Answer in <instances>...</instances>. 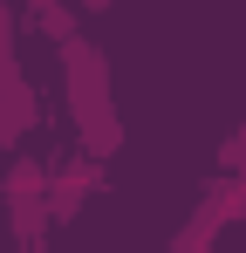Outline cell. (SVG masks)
Here are the masks:
<instances>
[{"mask_svg": "<svg viewBox=\"0 0 246 253\" xmlns=\"http://www.w3.org/2000/svg\"><path fill=\"white\" fill-rule=\"evenodd\" d=\"M62 48V96H69V124H76V144L89 158H117L123 151V117H117V83H110V62L89 35H69Z\"/></svg>", "mask_w": 246, "mask_h": 253, "instance_id": "cell-1", "label": "cell"}, {"mask_svg": "<svg viewBox=\"0 0 246 253\" xmlns=\"http://www.w3.org/2000/svg\"><path fill=\"white\" fill-rule=\"evenodd\" d=\"M0 110L21 130H35V89L21 76V55H14V14H7V0H0Z\"/></svg>", "mask_w": 246, "mask_h": 253, "instance_id": "cell-3", "label": "cell"}, {"mask_svg": "<svg viewBox=\"0 0 246 253\" xmlns=\"http://www.w3.org/2000/svg\"><path fill=\"white\" fill-rule=\"evenodd\" d=\"M41 192H48V165H41V158H14L7 178H0V199H7V206H28ZM41 206H48V199H41Z\"/></svg>", "mask_w": 246, "mask_h": 253, "instance_id": "cell-4", "label": "cell"}, {"mask_svg": "<svg viewBox=\"0 0 246 253\" xmlns=\"http://www.w3.org/2000/svg\"><path fill=\"white\" fill-rule=\"evenodd\" d=\"M219 233H226V219L199 199V212H192V219L171 233V253H205V247H219Z\"/></svg>", "mask_w": 246, "mask_h": 253, "instance_id": "cell-5", "label": "cell"}, {"mask_svg": "<svg viewBox=\"0 0 246 253\" xmlns=\"http://www.w3.org/2000/svg\"><path fill=\"white\" fill-rule=\"evenodd\" d=\"M76 7H82V14H96V7H117V0H76Z\"/></svg>", "mask_w": 246, "mask_h": 253, "instance_id": "cell-10", "label": "cell"}, {"mask_svg": "<svg viewBox=\"0 0 246 253\" xmlns=\"http://www.w3.org/2000/svg\"><path fill=\"white\" fill-rule=\"evenodd\" d=\"M41 7H55V0H28V14H41Z\"/></svg>", "mask_w": 246, "mask_h": 253, "instance_id": "cell-11", "label": "cell"}, {"mask_svg": "<svg viewBox=\"0 0 246 253\" xmlns=\"http://www.w3.org/2000/svg\"><path fill=\"white\" fill-rule=\"evenodd\" d=\"M28 21H35V28L48 35V42H69V35H76V7H69V0H55V7H41V14H28Z\"/></svg>", "mask_w": 246, "mask_h": 253, "instance_id": "cell-7", "label": "cell"}, {"mask_svg": "<svg viewBox=\"0 0 246 253\" xmlns=\"http://www.w3.org/2000/svg\"><path fill=\"white\" fill-rule=\"evenodd\" d=\"M7 144H21V124H14V117L0 110V151H7Z\"/></svg>", "mask_w": 246, "mask_h": 253, "instance_id": "cell-9", "label": "cell"}, {"mask_svg": "<svg viewBox=\"0 0 246 253\" xmlns=\"http://www.w3.org/2000/svg\"><path fill=\"white\" fill-rule=\"evenodd\" d=\"M219 171H240V178H246V124L219 144Z\"/></svg>", "mask_w": 246, "mask_h": 253, "instance_id": "cell-8", "label": "cell"}, {"mask_svg": "<svg viewBox=\"0 0 246 253\" xmlns=\"http://www.w3.org/2000/svg\"><path fill=\"white\" fill-rule=\"evenodd\" d=\"M103 192V158H89V151H69V158H48V219L55 226H69L89 199Z\"/></svg>", "mask_w": 246, "mask_h": 253, "instance_id": "cell-2", "label": "cell"}, {"mask_svg": "<svg viewBox=\"0 0 246 253\" xmlns=\"http://www.w3.org/2000/svg\"><path fill=\"white\" fill-rule=\"evenodd\" d=\"M205 206L219 212V219H246V178L240 171H219V178L205 185Z\"/></svg>", "mask_w": 246, "mask_h": 253, "instance_id": "cell-6", "label": "cell"}]
</instances>
